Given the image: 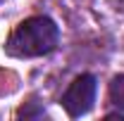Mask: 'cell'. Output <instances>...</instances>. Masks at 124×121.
Segmentation results:
<instances>
[{"label": "cell", "instance_id": "3", "mask_svg": "<svg viewBox=\"0 0 124 121\" xmlns=\"http://www.w3.org/2000/svg\"><path fill=\"white\" fill-rule=\"evenodd\" d=\"M108 100L115 109L124 112V74H115L108 83Z\"/></svg>", "mask_w": 124, "mask_h": 121}, {"label": "cell", "instance_id": "2", "mask_svg": "<svg viewBox=\"0 0 124 121\" xmlns=\"http://www.w3.org/2000/svg\"><path fill=\"white\" fill-rule=\"evenodd\" d=\"M95 95H98V78L91 71H84L72 78V83L60 97V105L69 119H81L95 107Z\"/></svg>", "mask_w": 124, "mask_h": 121}, {"label": "cell", "instance_id": "1", "mask_svg": "<svg viewBox=\"0 0 124 121\" xmlns=\"http://www.w3.org/2000/svg\"><path fill=\"white\" fill-rule=\"evenodd\" d=\"M60 45V26L48 14H33L17 24L5 40V52L17 60H33L55 52Z\"/></svg>", "mask_w": 124, "mask_h": 121}, {"label": "cell", "instance_id": "4", "mask_svg": "<svg viewBox=\"0 0 124 121\" xmlns=\"http://www.w3.org/2000/svg\"><path fill=\"white\" fill-rule=\"evenodd\" d=\"M17 116L19 119H43V116H48V112L41 102H26L17 109Z\"/></svg>", "mask_w": 124, "mask_h": 121}, {"label": "cell", "instance_id": "5", "mask_svg": "<svg viewBox=\"0 0 124 121\" xmlns=\"http://www.w3.org/2000/svg\"><path fill=\"white\" fill-rule=\"evenodd\" d=\"M0 2H5V0H0Z\"/></svg>", "mask_w": 124, "mask_h": 121}]
</instances>
